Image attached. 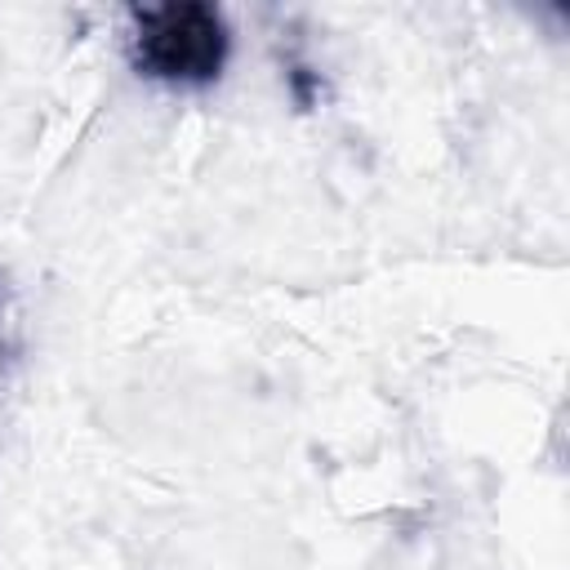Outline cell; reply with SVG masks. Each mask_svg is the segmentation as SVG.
Here are the masks:
<instances>
[{"instance_id":"1","label":"cell","mask_w":570,"mask_h":570,"mask_svg":"<svg viewBox=\"0 0 570 570\" xmlns=\"http://www.w3.org/2000/svg\"><path fill=\"white\" fill-rule=\"evenodd\" d=\"M227 22L209 4L134 9V62L165 85H209L227 62Z\"/></svg>"}]
</instances>
